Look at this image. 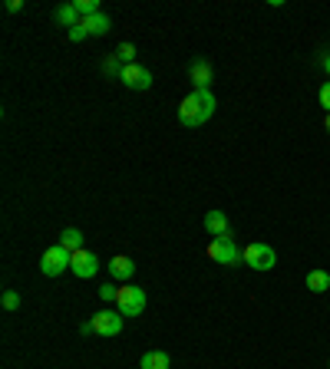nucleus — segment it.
Here are the masks:
<instances>
[{
	"label": "nucleus",
	"instance_id": "obj_1",
	"mask_svg": "<svg viewBox=\"0 0 330 369\" xmlns=\"http://www.w3.org/2000/svg\"><path fill=\"white\" fill-rule=\"evenodd\" d=\"M215 96L208 90H195V92H189L185 99L178 102V122L185 129H198V126H205L212 115H215Z\"/></svg>",
	"mask_w": 330,
	"mask_h": 369
},
{
	"label": "nucleus",
	"instance_id": "obj_2",
	"mask_svg": "<svg viewBox=\"0 0 330 369\" xmlns=\"http://www.w3.org/2000/svg\"><path fill=\"white\" fill-rule=\"evenodd\" d=\"M208 257H212L215 264H225V268H238V264H244V251H238L235 238H212V244H208Z\"/></svg>",
	"mask_w": 330,
	"mask_h": 369
},
{
	"label": "nucleus",
	"instance_id": "obj_3",
	"mask_svg": "<svg viewBox=\"0 0 330 369\" xmlns=\"http://www.w3.org/2000/svg\"><path fill=\"white\" fill-rule=\"evenodd\" d=\"M116 306H119L123 317H139L142 310H146V290L136 287V284H123L119 297H116Z\"/></svg>",
	"mask_w": 330,
	"mask_h": 369
},
{
	"label": "nucleus",
	"instance_id": "obj_4",
	"mask_svg": "<svg viewBox=\"0 0 330 369\" xmlns=\"http://www.w3.org/2000/svg\"><path fill=\"white\" fill-rule=\"evenodd\" d=\"M70 264H73V254L66 251L63 244L47 247V251H43V257H40V270H43L47 277H60L63 270H70Z\"/></svg>",
	"mask_w": 330,
	"mask_h": 369
},
{
	"label": "nucleus",
	"instance_id": "obj_5",
	"mask_svg": "<svg viewBox=\"0 0 330 369\" xmlns=\"http://www.w3.org/2000/svg\"><path fill=\"white\" fill-rule=\"evenodd\" d=\"M244 264L251 270L267 274V270H274V264H278V254H274L271 244H248V247H244Z\"/></svg>",
	"mask_w": 330,
	"mask_h": 369
},
{
	"label": "nucleus",
	"instance_id": "obj_6",
	"mask_svg": "<svg viewBox=\"0 0 330 369\" xmlns=\"http://www.w3.org/2000/svg\"><path fill=\"white\" fill-rule=\"evenodd\" d=\"M89 323H93V330L100 336H119L123 333V313L119 310H100Z\"/></svg>",
	"mask_w": 330,
	"mask_h": 369
},
{
	"label": "nucleus",
	"instance_id": "obj_7",
	"mask_svg": "<svg viewBox=\"0 0 330 369\" xmlns=\"http://www.w3.org/2000/svg\"><path fill=\"white\" fill-rule=\"evenodd\" d=\"M119 79L126 83L129 90H152V73H149L146 66H139V63H129V66H123V73H119Z\"/></svg>",
	"mask_w": 330,
	"mask_h": 369
},
{
	"label": "nucleus",
	"instance_id": "obj_8",
	"mask_svg": "<svg viewBox=\"0 0 330 369\" xmlns=\"http://www.w3.org/2000/svg\"><path fill=\"white\" fill-rule=\"evenodd\" d=\"M70 270H73L79 280L96 277V274H100V257L89 254V251H77V254H73V264H70Z\"/></svg>",
	"mask_w": 330,
	"mask_h": 369
},
{
	"label": "nucleus",
	"instance_id": "obj_9",
	"mask_svg": "<svg viewBox=\"0 0 330 369\" xmlns=\"http://www.w3.org/2000/svg\"><path fill=\"white\" fill-rule=\"evenodd\" d=\"M205 231L212 234V238H235L228 228V218H225V211H208L205 215Z\"/></svg>",
	"mask_w": 330,
	"mask_h": 369
},
{
	"label": "nucleus",
	"instance_id": "obj_10",
	"mask_svg": "<svg viewBox=\"0 0 330 369\" xmlns=\"http://www.w3.org/2000/svg\"><path fill=\"white\" fill-rule=\"evenodd\" d=\"M189 76H191V83H195V90H208V86H212V63H208V60H195L189 69Z\"/></svg>",
	"mask_w": 330,
	"mask_h": 369
},
{
	"label": "nucleus",
	"instance_id": "obj_11",
	"mask_svg": "<svg viewBox=\"0 0 330 369\" xmlns=\"http://www.w3.org/2000/svg\"><path fill=\"white\" fill-rule=\"evenodd\" d=\"M83 26H86L89 37H106V33L113 30V20H109L106 13H93V17H86V20H83Z\"/></svg>",
	"mask_w": 330,
	"mask_h": 369
},
{
	"label": "nucleus",
	"instance_id": "obj_12",
	"mask_svg": "<svg viewBox=\"0 0 330 369\" xmlns=\"http://www.w3.org/2000/svg\"><path fill=\"white\" fill-rule=\"evenodd\" d=\"M109 274H113L116 280H123V284H126V280L136 274V264H132L129 257L119 254V257H113V261H109Z\"/></svg>",
	"mask_w": 330,
	"mask_h": 369
},
{
	"label": "nucleus",
	"instance_id": "obj_13",
	"mask_svg": "<svg viewBox=\"0 0 330 369\" xmlns=\"http://www.w3.org/2000/svg\"><path fill=\"white\" fill-rule=\"evenodd\" d=\"M56 24H63V26H73L77 24H83V17H79V10H77V3H60L56 7Z\"/></svg>",
	"mask_w": 330,
	"mask_h": 369
},
{
	"label": "nucleus",
	"instance_id": "obj_14",
	"mask_svg": "<svg viewBox=\"0 0 330 369\" xmlns=\"http://www.w3.org/2000/svg\"><path fill=\"white\" fill-rule=\"evenodd\" d=\"M168 353H162V350H149L146 356H142V363H139V369H168Z\"/></svg>",
	"mask_w": 330,
	"mask_h": 369
},
{
	"label": "nucleus",
	"instance_id": "obj_15",
	"mask_svg": "<svg viewBox=\"0 0 330 369\" xmlns=\"http://www.w3.org/2000/svg\"><path fill=\"white\" fill-rule=\"evenodd\" d=\"M304 284H307V290L324 293V290H330V274L327 270H311V274L304 277Z\"/></svg>",
	"mask_w": 330,
	"mask_h": 369
},
{
	"label": "nucleus",
	"instance_id": "obj_16",
	"mask_svg": "<svg viewBox=\"0 0 330 369\" xmlns=\"http://www.w3.org/2000/svg\"><path fill=\"white\" fill-rule=\"evenodd\" d=\"M60 244H63L70 254H77V251H83V231L79 228H66L63 234H60Z\"/></svg>",
	"mask_w": 330,
	"mask_h": 369
},
{
	"label": "nucleus",
	"instance_id": "obj_17",
	"mask_svg": "<svg viewBox=\"0 0 330 369\" xmlns=\"http://www.w3.org/2000/svg\"><path fill=\"white\" fill-rule=\"evenodd\" d=\"M116 60H119L123 66L136 63V47H132V43H119V50H116Z\"/></svg>",
	"mask_w": 330,
	"mask_h": 369
},
{
	"label": "nucleus",
	"instance_id": "obj_18",
	"mask_svg": "<svg viewBox=\"0 0 330 369\" xmlns=\"http://www.w3.org/2000/svg\"><path fill=\"white\" fill-rule=\"evenodd\" d=\"M77 3V10H79V17L86 20V17H93V13H100V3L96 0H73Z\"/></svg>",
	"mask_w": 330,
	"mask_h": 369
},
{
	"label": "nucleus",
	"instance_id": "obj_19",
	"mask_svg": "<svg viewBox=\"0 0 330 369\" xmlns=\"http://www.w3.org/2000/svg\"><path fill=\"white\" fill-rule=\"evenodd\" d=\"M102 73H106V76H116V79H119V73H123V66H119V60H116V56H109V60L102 63Z\"/></svg>",
	"mask_w": 330,
	"mask_h": 369
},
{
	"label": "nucleus",
	"instance_id": "obj_20",
	"mask_svg": "<svg viewBox=\"0 0 330 369\" xmlns=\"http://www.w3.org/2000/svg\"><path fill=\"white\" fill-rule=\"evenodd\" d=\"M100 297H102V300H109V304H116V297H119V287H113V284H102V287H100Z\"/></svg>",
	"mask_w": 330,
	"mask_h": 369
},
{
	"label": "nucleus",
	"instance_id": "obj_21",
	"mask_svg": "<svg viewBox=\"0 0 330 369\" xmlns=\"http://www.w3.org/2000/svg\"><path fill=\"white\" fill-rule=\"evenodd\" d=\"M17 306H20V293L7 290V293H3V310H17Z\"/></svg>",
	"mask_w": 330,
	"mask_h": 369
},
{
	"label": "nucleus",
	"instance_id": "obj_22",
	"mask_svg": "<svg viewBox=\"0 0 330 369\" xmlns=\"http://www.w3.org/2000/svg\"><path fill=\"white\" fill-rule=\"evenodd\" d=\"M317 99H320V106H324V109H327V113H330V79H327V83H324V86H320Z\"/></svg>",
	"mask_w": 330,
	"mask_h": 369
},
{
	"label": "nucleus",
	"instance_id": "obj_23",
	"mask_svg": "<svg viewBox=\"0 0 330 369\" xmlns=\"http://www.w3.org/2000/svg\"><path fill=\"white\" fill-rule=\"evenodd\" d=\"M86 37H89V33H86V26H83V24H77L73 30H70V40H73V43H79V40H86Z\"/></svg>",
	"mask_w": 330,
	"mask_h": 369
},
{
	"label": "nucleus",
	"instance_id": "obj_24",
	"mask_svg": "<svg viewBox=\"0 0 330 369\" xmlns=\"http://www.w3.org/2000/svg\"><path fill=\"white\" fill-rule=\"evenodd\" d=\"M24 10V0H7V13H20Z\"/></svg>",
	"mask_w": 330,
	"mask_h": 369
},
{
	"label": "nucleus",
	"instance_id": "obj_25",
	"mask_svg": "<svg viewBox=\"0 0 330 369\" xmlns=\"http://www.w3.org/2000/svg\"><path fill=\"white\" fill-rule=\"evenodd\" d=\"M324 69H327V76H330V53L324 56Z\"/></svg>",
	"mask_w": 330,
	"mask_h": 369
},
{
	"label": "nucleus",
	"instance_id": "obj_26",
	"mask_svg": "<svg viewBox=\"0 0 330 369\" xmlns=\"http://www.w3.org/2000/svg\"><path fill=\"white\" fill-rule=\"evenodd\" d=\"M324 126H327V132H330V113H327V119H324Z\"/></svg>",
	"mask_w": 330,
	"mask_h": 369
}]
</instances>
